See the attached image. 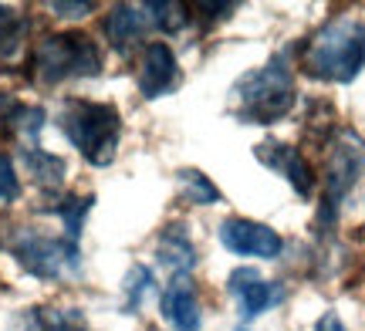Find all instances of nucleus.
Here are the masks:
<instances>
[{
  "mask_svg": "<svg viewBox=\"0 0 365 331\" xmlns=\"http://www.w3.org/2000/svg\"><path fill=\"white\" fill-rule=\"evenodd\" d=\"M365 68V24L359 17H331L304 44V71L322 81L359 78Z\"/></svg>",
  "mask_w": 365,
  "mask_h": 331,
  "instance_id": "1",
  "label": "nucleus"
},
{
  "mask_svg": "<svg viewBox=\"0 0 365 331\" xmlns=\"http://www.w3.org/2000/svg\"><path fill=\"white\" fill-rule=\"evenodd\" d=\"M237 119L247 125H274L294 108V78L284 54H274L267 65L247 71L234 85Z\"/></svg>",
  "mask_w": 365,
  "mask_h": 331,
  "instance_id": "2",
  "label": "nucleus"
},
{
  "mask_svg": "<svg viewBox=\"0 0 365 331\" xmlns=\"http://www.w3.org/2000/svg\"><path fill=\"white\" fill-rule=\"evenodd\" d=\"M61 132L75 142V149L91 166H108L115 159L122 122H118V112L112 105L68 102L61 108Z\"/></svg>",
  "mask_w": 365,
  "mask_h": 331,
  "instance_id": "3",
  "label": "nucleus"
},
{
  "mask_svg": "<svg viewBox=\"0 0 365 331\" xmlns=\"http://www.w3.org/2000/svg\"><path fill=\"white\" fill-rule=\"evenodd\" d=\"M34 71L44 85L102 71V51L88 34H51L34 48Z\"/></svg>",
  "mask_w": 365,
  "mask_h": 331,
  "instance_id": "4",
  "label": "nucleus"
},
{
  "mask_svg": "<svg viewBox=\"0 0 365 331\" xmlns=\"http://www.w3.org/2000/svg\"><path fill=\"white\" fill-rule=\"evenodd\" d=\"M365 169V139L352 129H341L331 142L325 166V203H322V224H335V213L345 203V196L352 193V186L359 183V176Z\"/></svg>",
  "mask_w": 365,
  "mask_h": 331,
  "instance_id": "5",
  "label": "nucleus"
},
{
  "mask_svg": "<svg viewBox=\"0 0 365 331\" xmlns=\"http://www.w3.org/2000/svg\"><path fill=\"white\" fill-rule=\"evenodd\" d=\"M17 264L24 267L27 274H34L41 280H58L61 274H75L78 270V243L71 240H54V237H41L34 230L17 233L11 243Z\"/></svg>",
  "mask_w": 365,
  "mask_h": 331,
  "instance_id": "6",
  "label": "nucleus"
},
{
  "mask_svg": "<svg viewBox=\"0 0 365 331\" xmlns=\"http://www.w3.org/2000/svg\"><path fill=\"white\" fill-rule=\"evenodd\" d=\"M220 243L237 257H261V261H274L284 251V240L277 230L244 216H230L220 224Z\"/></svg>",
  "mask_w": 365,
  "mask_h": 331,
  "instance_id": "7",
  "label": "nucleus"
},
{
  "mask_svg": "<svg viewBox=\"0 0 365 331\" xmlns=\"http://www.w3.org/2000/svg\"><path fill=\"white\" fill-rule=\"evenodd\" d=\"M227 288L234 294L237 301V311H240V318L250 321L264 315V311H271L274 305H281L284 301V288L281 284H274V280H264L261 270H254V267H237L230 280H227Z\"/></svg>",
  "mask_w": 365,
  "mask_h": 331,
  "instance_id": "8",
  "label": "nucleus"
},
{
  "mask_svg": "<svg viewBox=\"0 0 365 331\" xmlns=\"http://www.w3.org/2000/svg\"><path fill=\"white\" fill-rule=\"evenodd\" d=\"M254 156L267 166V169L281 172L287 183L294 186V193L298 196H312L314 189V176H312V166L304 162V156H301L294 146H287V142H261V146H254Z\"/></svg>",
  "mask_w": 365,
  "mask_h": 331,
  "instance_id": "9",
  "label": "nucleus"
},
{
  "mask_svg": "<svg viewBox=\"0 0 365 331\" xmlns=\"http://www.w3.org/2000/svg\"><path fill=\"white\" fill-rule=\"evenodd\" d=\"M176 85H180L176 54H173L163 41L145 44L143 65H139V92H143L145 98H159V95H170Z\"/></svg>",
  "mask_w": 365,
  "mask_h": 331,
  "instance_id": "10",
  "label": "nucleus"
},
{
  "mask_svg": "<svg viewBox=\"0 0 365 331\" xmlns=\"http://www.w3.org/2000/svg\"><path fill=\"white\" fill-rule=\"evenodd\" d=\"M163 318L173 331H200L203 325V311H200V298L190 278H173V284L163 291Z\"/></svg>",
  "mask_w": 365,
  "mask_h": 331,
  "instance_id": "11",
  "label": "nucleus"
},
{
  "mask_svg": "<svg viewBox=\"0 0 365 331\" xmlns=\"http://www.w3.org/2000/svg\"><path fill=\"white\" fill-rule=\"evenodd\" d=\"M156 257H159V264L173 270V278H190V270L196 267V247L182 226H166L159 233Z\"/></svg>",
  "mask_w": 365,
  "mask_h": 331,
  "instance_id": "12",
  "label": "nucleus"
},
{
  "mask_svg": "<svg viewBox=\"0 0 365 331\" xmlns=\"http://www.w3.org/2000/svg\"><path fill=\"white\" fill-rule=\"evenodd\" d=\"M145 31H149V17H145L143 7L118 4V7H112V14L105 17V38L112 41L118 51H129Z\"/></svg>",
  "mask_w": 365,
  "mask_h": 331,
  "instance_id": "13",
  "label": "nucleus"
},
{
  "mask_svg": "<svg viewBox=\"0 0 365 331\" xmlns=\"http://www.w3.org/2000/svg\"><path fill=\"white\" fill-rule=\"evenodd\" d=\"M0 122H7V132L21 142V149H38V132H41V125H44V112L41 108L17 105L14 102V108Z\"/></svg>",
  "mask_w": 365,
  "mask_h": 331,
  "instance_id": "14",
  "label": "nucleus"
},
{
  "mask_svg": "<svg viewBox=\"0 0 365 331\" xmlns=\"http://www.w3.org/2000/svg\"><path fill=\"white\" fill-rule=\"evenodd\" d=\"M21 159H24V166L31 169V176L38 179V186H44V189H58L61 179H65V159L44 152L41 146L38 149H21Z\"/></svg>",
  "mask_w": 365,
  "mask_h": 331,
  "instance_id": "15",
  "label": "nucleus"
},
{
  "mask_svg": "<svg viewBox=\"0 0 365 331\" xmlns=\"http://www.w3.org/2000/svg\"><path fill=\"white\" fill-rule=\"evenodd\" d=\"M176 183H180V196L186 203H193V206H213V203H220V189L200 169H180L176 172Z\"/></svg>",
  "mask_w": 365,
  "mask_h": 331,
  "instance_id": "16",
  "label": "nucleus"
},
{
  "mask_svg": "<svg viewBox=\"0 0 365 331\" xmlns=\"http://www.w3.org/2000/svg\"><path fill=\"white\" fill-rule=\"evenodd\" d=\"M145 17H149V27H156L163 34H176L186 27L190 14H186V4H170V0H156V4H143Z\"/></svg>",
  "mask_w": 365,
  "mask_h": 331,
  "instance_id": "17",
  "label": "nucleus"
},
{
  "mask_svg": "<svg viewBox=\"0 0 365 331\" xmlns=\"http://www.w3.org/2000/svg\"><path fill=\"white\" fill-rule=\"evenodd\" d=\"M91 203H95L91 196H71L58 206V216L65 220V230H68V240H71V243H78L81 226H85V216H88Z\"/></svg>",
  "mask_w": 365,
  "mask_h": 331,
  "instance_id": "18",
  "label": "nucleus"
},
{
  "mask_svg": "<svg viewBox=\"0 0 365 331\" xmlns=\"http://www.w3.org/2000/svg\"><path fill=\"white\" fill-rule=\"evenodd\" d=\"M122 291H125V308H129V315H132V311L145 301V294L153 291V270H149V267H143V264H135L129 274H125Z\"/></svg>",
  "mask_w": 365,
  "mask_h": 331,
  "instance_id": "19",
  "label": "nucleus"
},
{
  "mask_svg": "<svg viewBox=\"0 0 365 331\" xmlns=\"http://www.w3.org/2000/svg\"><path fill=\"white\" fill-rule=\"evenodd\" d=\"M21 38H24V21H21L11 7H0V54H4V58L14 54V48L21 44Z\"/></svg>",
  "mask_w": 365,
  "mask_h": 331,
  "instance_id": "20",
  "label": "nucleus"
},
{
  "mask_svg": "<svg viewBox=\"0 0 365 331\" xmlns=\"http://www.w3.org/2000/svg\"><path fill=\"white\" fill-rule=\"evenodd\" d=\"M17 193H21V186L14 176V162L7 156H0V199H14Z\"/></svg>",
  "mask_w": 365,
  "mask_h": 331,
  "instance_id": "21",
  "label": "nucleus"
},
{
  "mask_svg": "<svg viewBox=\"0 0 365 331\" xmlns=\"http://www.w3.org/2000/svg\"><path fill=\"white\" fill-rule=\"evenodd\" d=\"M51 11L58 14V17H85V14L91 11V4H61V0H54Z\"/></svg>",
  "mask_w": 365,
  "mask_h": 331,
  "instance_id": "22",
  "label": "nucleus"
},
{
  "mask_svg": "<svg viewBox=\"0 0 365 331\" xmlns=\"http://www.w3.org/2000/svg\"><path fill=\"white\" fill-rule=\"evenodd\" d=\"M314 331H345V325H341V318L335 311H325V315L318 318V325H314Z\"/></svg>",
  "mask_w": 365,
  "mask_h": 331,
  "instance_id": "23",
  "label": "nucleus"
},
{
  "mask_svg": "<svg viewBox=\"0 0 365 331\" xmlns=\"http://www.w3.org/2000/svg\"><path fill=\"white\" fill-rule=\"evenodd\" d=\"M54 331H85V328H81V321L71 315V318H58V321H54Z\"/></svg>",
  "mask_w": 365,
  "mask_h": 331,
  "instance_id": "24",
  "label": "nucleus"
},
{
  "mask_svg": "<svg viewBox=\"0 0 365 331\" xmlns=\"http://www.w3.org/2000/svg\"><path fill=\"white\" fill-rule=\"evenodd\" d=\"M240 331H247V328H240Z\"/></svg>",
  "mask_w": 365,
  "mask_h": 331,
  "instance_id": "25",
  "label": "nucleus"
}]
</instances>
